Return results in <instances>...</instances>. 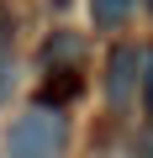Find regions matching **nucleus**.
<instances>
[{
  "label": "nucleus",
  "instance_id": "obj_6",
  "mask_svg": "<svg viewBox=\"0 0 153 158\" xmlns=\"http://www.w3.org/2000/svg\"><path fill=\"white\" fill-rule=\"evenodd\" d=\"M137 90H142V106H148V116H153V48L142 53V79H137Z\"/></svg>",
  "mask_w": 153,
  "mask_h": 158
},
{
  "label": "nucleus",
  "instance_id": "obj_4",
  "mask_svg": "<svg viewBox=\"0 0 153 158\" xmlns=\"http://www.w3.org/2000/svg\"><path fill=\"white\" fill-rule=\"evenodd\" d=\"M79 95H85V79H79V69H58L53 79H42V90H37V106L58 111V106L79 100Z\"/></svg>",
  "mask_w": 153,
  "mask_h": 158
},
{
  "label": "nucleus",
  "instance_id": "obj_1",
  "mask_svg": "<svg viewBox=\"0 0 153 158\" xmlns=\"http://www.w3.org/2000/svg\"><path fill=\"white\" fill-rule=\"evenodd\" d=\"M63 148H69V127L48 106H32L6 127V158H63Z\"/></svg>",
  "mask_w": 153,
  "mask_h": 158
},
{
  "label": "nucleus",
  "instance_id": "obj_5",
  "mask_svg": "<svg viewBox=\"0 0 153 158\" xmlns=\"http://www.w3.org/2000/svg\"><path fill=\"white\" fill-rule=\"evenodd\" d=\"M137 6H142V0H90V21H95L100 32H116V27L132 21Z\"/></svg>",
  "mask_w": 153,
  "mask_h": 158
},
{
  "label": "nucleus",
  "instance_id": "obj_2",
  "mask_svg": "<svg viewBox=\"0 0 153 158\" xmlns=\"http://www.w3.org/2000/svg\"><path fill=\"white\" fill-rule=\"evenodd\" d=\"M137 79H142V48L116 42V48H111V58H106V95L121 106V100L137 90Z\"/></svg>",
  "mask_w": 153,
  "mask_h": 158
},
{
  "label": "nucleus",
  "instance_id": "obj_8",
  "mask_svg": "<svg viewBox=\"0 0 153 158\" xmlns=\"http://www.w3.org/2000/svg\"><path fill=\"white\" fill-rule=\"evenodd\" d=\"M142 6H148V11H153V0H142Z\"/></svg>",
  "mask_w": 153,
  "mask_h": 158
},
{
  "label": "nucleus",
  "instance_id": "obj_7",
  "mask_svg": "<svg viewBox=\"0 0 153 158\" xmlns=\"http://www.w3.org/2000/svg\"><path fill=\"white\" fill-rule=\"evenodd\" d=\"M48 6H69V0H48Z\"/></svg>",
  "mask_w": 153,
  "mask_h": 158
},
{
  "label": "nucleus",
  "instance_id": "obj_3",
  "mask_svg": "<svg viewBox=\"0 0 153 158\" xmlns=\"http://www.w3.org/2000/svg\"><path fill=\"white\" fill-rule=\"evenodd\" d=\"M79 58H85V37L74 32V27H53V32L42 37V48H37V63H42L48 74H58V69H79Z\"/></svg>",
  "mask_w": 153,
  "mask_h": 158
}]
</instances>
